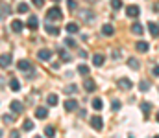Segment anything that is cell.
Segmentation results:
<instances>
[{
  "instance_id": "1",
  "label": "cell",
  "mask_w": 159,
  "mask_h": 138,
  "mask_svg": "<svg viewBox=\"0 0 159 138\" xmlns=\"http://www.w3.org/2000/svg\"><path fill=\"white\" fill-rule=\"evenodd\" d=\"M17 68H19L20 72H26L28 76H34V66H32V63H30L28 59H20V61L17 63Z\"/></svg>"
},
{
  "instance_id": "2",
  "label": "cell",
  "mask_w": 159,
  "mask_h": 138,
  "mask_svg": "<svg viewBox=\"0 0 159 138\" xmlns=\"http://www.w3.org/2000/svg\"><path fill=\"white\" fill-rule=\"evenodd\" d=\"M61 17H63V13L57 6H54L46 11V20H61Z\"/></svg>"
},
{
  "instance_id": "3",
  "label": "cell",
  "mask_w": 159,
  "mask_h": 138,
  "mask_svg": "<svg viewBox=\"0 0 159 138\" xmlns=\"http://www.w3.org/2000/svg\"><path fill=\"white\" fill-rule=\"evenodd\" d=\"M139 13H141V7H139V6H135V4H131V6H128V7H126V15H128V17H131V19L139 17Z\"/></svg>"
},
{
  "instance_id": "4",
  "label": "cell",
  "mask_w": 159,
  "mask_h": 138,
  "mask_svg": "<svg viewBox=\"0 0 159 138\" xmlns=\"http://www.w3.org/2000/svg\"><path fill=\"white\" fill-rule=\"evenodd\" d=\"M91 125H93V129L102 131V129H104V120H102L100 116H93V118H91Z\"/></svg>"
},
{
  "instance_id": "5",
  "label": "cell",
  "mask_w": 159,
  "mask_h": 138,
  "mask_svg": "<svg viewBox=\"0 0 159 138\" xmlns=\"http://www.w3.org/2000/svg\"><path fill=\"white\" fill-rule=\"evenodd\" d=\"M11 53H2L0 55V68H7L9 65H11Z\"/></svg>"
},
{
  "instance_id": "6",
  "label": "cell",
  "mask_w": 159,
  "mask_h": 138,
  "mask_svg": "<svg viewBox=\"0 0 159 138\" xmlns=\"http://www.w3.org/2000/svg\"><path fill=\"white\" fill-rule=\"evenodd\" d=\"M65 109H67L69 112L76 111V109H78V101H76V99H72V98H70V99H67V101H65Z\"/></svg>"
},
{
  "instance_id": "7",
  "label": "cell",
  "mask_w": 159,
  "mask_h": 138,
  "mask_svg": "<svg viewBox=\"0 0 159 138\" xmlns=\"http://www.w3.org/2000/svg\"><path fill=\"white\" fill-rule=\"evenodd\" d=\"M46 116H48V109H46V107H37V109H35V118L44 120Z\"/></svg>"
},
{
  "instance_id": "8",
  "label": "cell",
  "mask_w": 159,
  "mask_h": 138,
  "mask_svg": "<svg viewBox=\"0 0 159 138\" xmlns=\"http://www.w3.org/2000/svg\"><path fill=\"white\" fill-rule=\"evenodd\" d=\"M131 31H133L135 35H143V33H144V28H143L141 22H133V24H131Z\"/></svg>"
},
{
  "instance_id": "9",
  "label": "cell",
  "mask_w": 159,
  "mask_h": 138,
  "mask_svg": "<svg viewBox=\"0 0 159 138\" xmlns=\"http://www.w3.org/2000/svg\"><path fill=\"white\" fill-rule=\"evenodd\" d=\"M83 89L87 92H93L94 89H96V83L93 81V79H83Z\"/></svg>"
},
{
  "instance_id": "10",
  "label": "cell",
  "mask_w": 159,
  "mask_h": 138,
  "mask_svg": "<svg viewBox=\"0 0 159 138\" xmlns=\"http://www.w3.org/2000/svg\"><path fill=\"white\" fill-rule=\"evenodd\" d=\"M119 87H120V89H124V90H129V89L133 87V83H131L129 79L122 77V79H119Z\"/></svg>"
},
{
  "instance_id": "11",
  "label": "cell",
  "mask_w": 159,
  "mask_h": 138,
  "mask_svg": "<svg viewBox=\"0 0 159 138\" xmlns=\"http://www.w3.org/2000/svg\"><path fill=\"white\" fill-rule=\"evenodd\" d=\"M37 57H39L41 61H48V59L52 57V52H50V50H39V52H37Z\"/></svg>"
},
{
  "instance_id": "12",
  "label": "cell",
  "mask_w": 159,
  "mask_h": 138,
  "mask_svg": "<svg viewBox=\"0 0 159 138\" xmlns=\"http://www.w3.org/2000/svg\"><path fill=\"white\" fill-rule=\"evenodd\" d=\"M135 48H137V52H141V53H144V52H148V48H150V44H148L146 41H139V43L135 44Z\"/></svg>"
},
{
  "instance_id": "13",
  "label": "cell",
  "mask_w": 159,
  "mask_h": 138,
  "mask_svg": "<svg viewBox=\"0 0 159 138\" xmlns=\"http://www.w3.org/2000/svg\"><path fill=\"white\" fill-rule=\"evenodd\" d=\"M26 24H28V28H30V30H37L39 20H37V17H34V15H32V17L28 19V22H26Z\"/></svg>"
},
{
  "instance_id": "14",
  "label": "cell",
  "mask_w": 159,
  "mask_h": 138,
  "mask_svg": "<svg viewBox=\"0 0 159 138\" xmlns=\"http://www.w3.org/2000/svg\"><path fill=\"white\" fill-rule=\"evenodd\" d=\"M22 28H24V22H22V20H13V22H11V30H13L15 33H19Z\"/></svg>"
},
{
  "instance_id": "15",
  "label": "cell",
  "mask_w": 159,
  "mask_h": 138,
  "mask_svg": "<svg viewBox=\"0 0 159 138\" xmlns=\"http://www.w3.org/2000/svg\"><path fill=\"white\" fill-rule=\"evenodd\" d=\"M44 30H46V33H48V35H54V37H56V35H59V28H56V26H52V24H46V26H44Z\"/></svg>"
},
{
  "instance_id": "16",
  "label": "cell",
  "mask_w": 159,
  "mask_h": 138,
  "mask_svg": "<svg viewBox=\"0 0 159 138\" xmlns=\"http://www.w3.org/2000/svg\"><path fill=\"white\" fill-rule=\"evenodd\" d=\"M65 30H67V33H78L80 26H78V24H74V22H69V24L65 26Z\"/></svg>"
},
{
  "instance_id": "17",
  "label": "cell",
  "mask_w": 159,
  "mask_h": 138,
  "mask_svg": "<svg viewBox=\"0 0 159 138\" xmlns=\"http://www.w3.org/2000/svg\"><path fill=\"white\" fill-rule=\"evenodd\" d=\"M102 33L109 37V35H113V33H115V28H113L111 24H104V26H102Z\"/></svg>"
},
{
  "instance_id": "18",
  "label": "cell",
  "mask_w": 159,
  "mask_h": 138,
  "mask_svg": "<svg viewBox=\"0 0 159 138\" xmlns=\"http://www.w3.org/2000/svg\"><path fill=\"white\" fill-rule=\"evenodd\" d=\"M9 107H11V111H13L15 114H19V112L22 111V103H20V101H17V99H15V101H11V105H9Z\"/></svg>"
},
{
  "instance_id": "19",
  "label": "cell",
  "mask_w": 159,
  "mask_h": 138,
  "mask_svg": "<svg viewBox=\"0 0 159 138\" xmlns=\"http://www.w3.org/2000/svg\"><path fill=\"white\" fill-rule=\"evenodd\" d=\"M148 30H150V33H152L154 37L159 35V26L156 24V22H148Z\"/></svg>"
},
{
  "instance_id": "20",
  "label": "cell",
  "mask_w": 159,
  "mask_h": 138,
  "mask_svg": "<svg viewBox=\"0 0 159 138\" xmlns=\"http://www.w3.org/2000/svg\"><path fill=\"white\" fill-rule=\"evenodd\" d=\"M93 63H94V66H102V65H104V55H102V53L93 55Z\"/></svg>"
},
{
  "instance_id": "21",
  "label": "cell",
  "mask_w": 159,
  "mask_h": 138,
  "mask_svg": "<svg viewBox=\"0 0 159 138\" xmlns=\"http://www.w3.org/2000/svg\"><path fill=\"white\" fill-rule=\"evenodd\" d=\"M46 101H48V105H52V107H56V105L59 103V98H57V94H50V96L46 98Z\"/></svg>"
},
{
  "instance_id": "22",
  "label": "cell",
  "mask_w": 159,
  "mask_h": 138,
  "mask_svg": "<svg viewBox=\"0 0 159 138\" xmlns=\"http://www.w3.org/2000/svg\"><path fill=\"white\" fill-rule=\"evenodd\" d=\"M93 109H94V111H102V109H104V101H102L100 98H94V99H93Z\"/></svg>"
},
{
  "instance_id": "23",
  "label": "cell",
  "mask_w": 159,
  "mask_h": 138,
  "mask_svg": "<svg viewBox=\"0 0 159 138\" xmlns=\"http://www.w3.org/2000/svg\"><path fill=\"white\" fill-rule=\"evenodd\" d=\"M59 57H61V61H65V63H69L72 57H70V53L67 52V50H59Z\"/></svg>"
},
{
  "instance_id": "24",
  "label": "cell",
  "mask_w": 159,
  "mask_h": 138,
  "mask_svg": "<svg viewBox=\"0 0 159 138\" xmlns=\"http://www.w3.org/2000/svg\"><path fill=\"white\" fill-rule=\"evenodd\" d=\"M17 11H19V13H28V11H30V7H28V4H26V2H20V4L17 6Z\"/></svg>"
},
{
  "instance_id": "25",
  "label": "cell",
  "mask_w": 159,
  "mask_h": 138,
  "mask_svg": "<svg viewBox=\"0 0 159 138\" xmlns=\"http://www.w3.org/2000/svg\"><path fill=\"white\" fill-rule=\"evenodd\" d=\"M128 65H129V68H133V70H139V61H137L135 57H129V59H128Z\"/></svg>"
},
{
  "instance_id": "26",
  "label": "cell",
  "mask_w": 159,
  "mask_h": 138,
  "mask_svg": "<svg viewBox=\"0 0 159 138\" xmlns=\"http://www.w3.org/2000/svg\"><path fill=\"white\" fill-rule=\"evenodd\" d=\"M9 87H11V90L17 92L20 89V83H19V79H9Z\"/></svg>"
},
{
  "instance_id": "27",
  "label": "cell",
  "mask_w": 159,
  "mask_h": 138,
  "mask_svg": "<svg viewBox=\"0 0 159 138\" xmlns=\"http://www.w3.org/2000/svg\"><path fill=\"white\" fill-rule=\"evenodd\" d=\"M44 135H46L48 138H54V136H56V129H54L52 125H48V127L44 129Z\"/></svg>"
},
{
  "instance_id": "28",
  "label": "cell",
  "mask_w": 159,
  "mask_h": 138,
  "mask_svg": "<svg viewBox=\"0 0 159 138\" xmlns=\"http://www.w3.org/2000/svg\"><path fill=\"white\" fill-rule=\"evenodd\" d=\"M141 109H143V112H144V116H148V112H150V109H152V105H150L148 101H144V103H141Z\"/></svg>"
},
{
  "instance_id": "29",
  "label": "cell",
  "mask_w": 159,
  "mask_h": 138,
  "mask_svg": "<svg viewBox=\"0 0 159 138\" xmlns=\"http://www.w3.org/2000/svg\"><path fill=\"white\" fill-rule=\"evenodd\" d=\"M22 127H24V131H32V129H34V122H32V120H24Z\"/></svg>"
},
{
  "instance_id": "30",
  "label": "cell",
  "mask_w": 159,
  "mask_h": 138,
  "mask_svg": "<svg viewBox=\"0 0 159 138\" xmlns=\"http://www.w3.org/2000/svg\"><path fill=\"white\" fill-rule=\"evenodd\" d=\"M139 89H141V92L150 90V83H148V81H141V83H139Z\"/></svg>"
},
{
  "instance_id": "31",
  "label": "cell",
  "mask_w": 159,
  "mask_h": 138,
  "mask_svg": "<svg viewBox=\"0 0 159 138\" xmlns=\"http://www.w3.org/2000/svg\"><path fill=\"white\" fill-rule=\"evenodd\" d=\"M81 17H83V19H87V22H91V20L94 19V15H93L91 11H81Z\"/></svg>"
},
{
  "instance_id": "32",
  "label": "cell",
  "mask_w": 159,
  "mask_h": 138,
  "mask_svg": "<svg viewBox=\"0 0 159 138\" xmlns=\"http://www.w3.org/2000/svg\"><path fill=\"white\" fill-rule=\"evenodd\" d=\"M78 72L81 74V76H87V74H89V66H85V65H80V66H78Z\"/></svg>"
},
{
  "instance_id": "33",
  "label": "cell",
  "mask_w": 159,
  "mask_h": 138,
  "mask_svg": "<svg viewBox=\"0 0 159 138\" xmlns=\"http://www.w3.org/2000/svg\"><path fill=\"white\" fill-rule=\"evenodd\" d=\"M2 120H4L6 123H11V122H15V116H13V114H4Z\"/></svg>"
},
{
  "instance_id": "34",
  "label": "cell",
  "mask_w": 159,
  "mask_h": 138,
  "mask_svg": "<svg viewBox=\"0 0 159 138\" xmlns=\"http://www.w3.org/2000/svg\"><path fill=\"white\" fill-rule=\"evenodd\" d=\"M0 15H9V9H7V4H0Z\"/></svg>"
},
{
  "instance_id": "35",
  "label": "cell",
  "mask_w": 159,
  "mask_h": 138,
  "mask_svg": "<svg viewBox=\"0 0 159 138\" xmlns=\"http://www.w3.org/2000/svg\"><path fill=\"white\" fill-rule=\"evenodd\" d=\"M111 7L113 9H120L122 7V0H111Z\"/></svg>"
},
{
  "instance_id": "36",
  "label": "cell",
  "mask_w": 159,
  "mask_h": 138,
  "mask_svg": "<svg viewBox=\"0 0 159 138\" xmlns=\"http://www.w3.org/2000/svg\"><path fill=\"white\" fill-rule=\"evenodd\" d=\"M65 46H70V48H74V46H76V41H74L72 37H67V39H65Z\"/></svg>"
},
{
  "instance_id": "37",
  "label": "cell",
  "mask_w": 159,
  "mask_h": 138,
  "mask_svg": "<svg viewBox=\"0 0 159 138\" xmlns=\"http://www.w3.org/2000/svg\"><path fill=\"white\" fill-rule=\"evenodd\" d=\"M111 109H113V111H119L120 109V101L119 99H113V101H111Z\"/></svg>"
},
{
  "instance_id": "38",
  "label": "cell",
  "mask_w": 159,
  "mask_h": 138,
  "mask_svg": "<svg viewBox=\"0 0 159 138\" xmlns=\"http://www.w3.org/2000/svg\"><path fill=\"white\" fill-rule=\"evenodd\" d=\"M67 6L69 9H76V0H67Z\"/></svg>"
},
{
  "instance_id": "39",
  "label": "cell",
  "mask_w": 159,
  "mask_h": 138,
  "mask_svg": "<svg viewBox=\"0 0 159 138\" xmlns=\"http://www.w3.org/2000/svg\"><path fill=\"white\" fill-rule=\"evenodd\" d=\"M76 90H78V87H76V85H69V87H67V92H70V94H74Z\"/></svg>"
},
{
  "instance_id": "40",
  "label": "cell",
  "mask_w": 159,
  "mask_h": 138,
  "mask_svg": "<svg viewBox=\"0 0 159 138\" xmlns=\"http://www.w3.org/2000/svg\"><path fill=\"white\" fill-rule=\"evenodd\" d=\"M9 138H20V133L19 131H11L9 133Z\"/></svg>"
},
{
  "instance_id": "41",
  "label": "cell",
  "mask_w": 159,
  "mask_h": 138,
  "mask_svg": "<svg viewBox=\"0 0 159 138\" xmlns=\"http://www.w3.org/2000/svg\"><path fill=\"white\" fill-rule=\"evenodd\" d=\"M32 2H34V4H35V6H37V7H41V6H43V4H44V0H32Z\"/></svg>"
},
{
  "instance_id": "42",
  "label": "cell",
  "mask_w": 159,
  "mask_h": 138,
  "mask_svg": "<svg viewBox=\"0 0 159 138\" xmlns=\"http://www.w3.org/2000/svg\"><path fill=\"white\" fill-rule=\"evenodd\" d=\"M152 74H154V76H159V66H154V68H152Z\"/></svg>"
},
{
  "instance_id": "43",
  "label": "cell",
  "mask_w": 159,
  "mask_h": 138,
  "mask_svg": "<svg viewBox=\"0 0 159 138\" xmlns=\"http://www.w3.org/2000/svg\"><path fill=\"white\" fill-rule=\"evenodd\" d=\"M80 57H81V59H85V57H87V52H85V50H81V52H80Z\"/></svg>"
},
{
  "instance_id": "44",
  "label": "cell",
  "mask_w": 159,
  "mask_h": 138,
  "mask_svg": "<svg viewBox=\"0 0 159 138\" xmlns=\"http://www.w3.org/2000/svg\"><path fill=\"white\" fill-rule=\"evenodd\" d=\"M85 116H87V112H85V109H81L80 111V118H85Z\"/></svg>"
},
{
  "instance_id": "45",
  "label": "cell",
  "mask_w": 159,
  "mask_h": 138,
  "mask_svg": "<svg viewBox=\"0 0 159 138\" xmlns=\"http://www.w3.org/2000/svg\"><path fill=\"white\" fill-rule=\"evenodd\" d=\"M156 118H157V122H159V112H157V116H156Z\"/></svg>"
},
{
  "instance_id": "46",
  "label": "cell",
  "mask_w": 159,
  "mask_h": 138,
  "mask_svg": "<svg viewBox=\"0 0 159 138\" xmlns=\"http://www.w3.org/2000/svg\"><path fill=\"white\" fill-rule=\"evenodd\" d=\"M2 135H4V133H2V129H0V136H2Z\"/></svg>"
},
{
  "instance_id": "47",
  "label": "cell",
  "mask_w": 159,
  "mask_h": 138,
  "mask_svg": "<svg viewBox=\"0 0 159 138\" xmlns=\"http://www.w3.org/2000/svg\"><path fill=\"white\" fill-rule=\"evenodd\" d=\"M87 2H96V0H87Z\"/></svg>"
},
{
  "instance_id": "48",
  "label": "cell",
  "mask_w": 159,
  "mask_h": 138,
  "mask_svg": "<svg viewBox=\"0 0 159 138\" xmlns=\"http://www.w3.org/2000/svg\"><path fill=\"white\" fill-rule=\"evenodd\" d=\"M52 2H59V0H52Z\"/></svg>"
},
{
  "instance_id": "49",
  "label": "cell",
  "mask_w": 159,
  "mask_h": 138,
  "mask_svg": "<svg viewBox=\"0 0 159 138\" xmlns=\"http://www.w3.org/2000/svg\"><path fill=\"white\" fill-rule=\"evenodd\" d=\"M154 138H159V136H154Z\"/></svg>"
},
{
  "instance_id": "50",
  "label": "cell",
  "mask_w": 159,
  "mask_h": 138,
  "mask_svg": "<svg viewBox=\"0 0 159 138\" xmlns=\"http://www.w3.org/2000/svg\"><path fill=\"white\" fill-rule=\"evenodd\" d=\"M35 138H41V136H35Z\"/></svg>"
}]
</instances>
